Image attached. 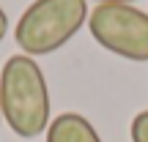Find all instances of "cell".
Returning <instances> with one entry per match:
<instances>
[{
	"label": "cell",
	"mask_w": 148,
	"mask_h": 142,
	"mask_svg": "<svg viewBox=\"0 0 148 142\" xmlns=\"http://www.w3.org/2000/svg\"><path fill=\"white\" fill-rule=\"evenodd\" d=\"M0 109L8 128L22 139H33L49 128V88L33 58L14 55L5 60L0 71Z\"/></svg>",
	"instance_id": "obj_1"
},
{
	"label": "cell",
	"mask_w": 148,
	"mask_h": 142,
	"mask_svg": "<svg viewBox=\"0 0 148 142\" xmlns=\"http://www.w3.org/2000/svg\"><path fill=\"white\" fill-rule=\"evenodd\" d=\"M88 22V0H33L14 27L16 47L33 55H52Z\"/></svg>",
	"instance_id": "obj_2"
},
{
	"label": "cell",
	"mask_w": 148,
	"mask_h": 142,
	"mask_svg": "<svg viewBox=\"0 0 148 142\" xmlns=\"http://www.w3.org/2000/svg\"><path fill=\"white\" fill-rule=\"evenodd\" d=\"M88 30L99 47L123 60H148V14L126 3H101L90 11Z\"/></svg>",
	"instance_id": "obj_3"
},
{
	"label": "cell",
	"mask_w": 148,
	"mask_h": 142,
	"mask_svg": "<svg viewBox=\"0 0 148 142\" xmlns=\"http://www.w3.org/2000/svg\"><path fill=\"white\" fill-rule=\"evenodd\" d=\"M47 142H101L93 123L79 112H63L47 128Z\"/></svg>",
	"instance_id": "obj_4"
},
{
	"label": "cell",
	"mask_w": 148,
	"mask_h": 142,
	"mask_svg": "<svg viewBox=\"0 0 148 142\" xmlns=\"http://www.w3.org/2000/svg\"><path fill=\"white\" fill-rule=\"evenodd\" d=\"M129 134H132V142H148V109L137 112V115L132 118Z\"/></svg>",
	"instance_id": "obj_5"
},
{
	"label": "cell",
	"mask_w": 148,
	"mask_h": 142,
	"mask_svg": "<svg viewBox=\"0 0 148 142\" xmlns=\"http://www.w3.org/2000/svg\"><path fill=\"white\" fill-rule=\"evenodd\" d=\"M5 33H8V14H5L3 5H0V41L5 38Z\"/></svg>",
	"instance_id": "obj_6"
},
{
	"label": "cell",
	"mask_w": 148,
	"mask_h": 142,
	"mask_svg": "<svg viewBox=\"0 0 148 142\" xmlns=\"http://www.w3.org/2000/svg\"><path fill=\"white\" fill-rule=\"evenodd\" d=\"M96 3H99V5H101V3H126V5H129V3H134V0H96Z\"/></svg>",
	"instance_id": "obj_7"
},
{
	"label": "cell",
	"mask_w": 148,
	"mask_h": 142,
	"mask_svg": "<svg viewBox=\"0 0 148 142\" xmlns=\"http://www.w3.org/2000/svg\"><path fill=\"white\" fill-rule=\"evenodd\" d=\"M0 123H3V109H0Z\"/></svg>",
	"instance_id": "obj_8"
}]
</instances>
